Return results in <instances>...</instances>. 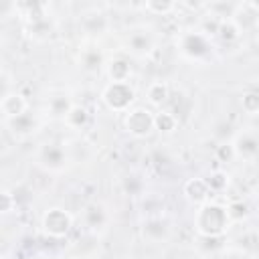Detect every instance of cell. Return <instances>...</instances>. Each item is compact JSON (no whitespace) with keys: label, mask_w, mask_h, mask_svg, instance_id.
Listing matches in <instances>:
<instances>
[{"label":"cell","mask_w":259,"mask_h":259,"mask_svg":"<svg viewBox=\"0 0 259 259\" xmlns=\"http://www.w3.org/2000/svg\"><path fill=\"white\" fill-rule=\"evenodd\" d=\"M12 210H16V194H12L10 190H2L0 194V212L2 214H10Z\"/></svg>","instance_id":"cell-19"},{"label":"cell","mask_w":259,"mask_h":259,"mask_svg":"<svg viewBox=\"0 0 259 259\" xmlns=\"http://www.w3.org/2000/svg\"><path fill=\"white\" fill-rule=\"evenodd\" d=\"M0 109H2V115H4L6 121L18 119V117L26 115V111H28V99L22 93H18V91H8L2 97Z\"/></svg>","instance_id":"cell-5"},{"label":"cell","mask_w":259,"mask_h":259,"mask_svg":"<svg viewBox=\"0 0 259 259\" xmlns=\"http://www.w3.org/2000/svg\"><path fill=\"white\" fill-rule=\"evenodd\" d=\"M146 97L152 105H164L170 97V85L166 81H154V83L148 85Z\"/></svg>","instance_id":"cell-11"},{"label":"cell","mask_w":259,"mask_h":259,"mask_svg":"<svg viewBox=\"0 0 259 259\" xmlns=\"http://www.w3.org/2000/svg\"><path fill=\"white\" fill-rule=\"evenodd\" d=\"M227 212H229L231 223H241L243 219H247L249 206H247L243 200H231V202L227 204Z\"/></svg>","instance_id":"cell-17"},{"label":"cell","mask_w":259,"mask_h":259,"mask_svg":"<svg viewBox=\"0 0 259 259\" xmlns=\"http://www.w3.org/2000/svg\"><path fill=\"white\" fill-rule=\"evenodd\" d=\"M101 101L107 109L125 113L132 109V103L136 101V89L130 83H107L101 91Z\"/></svg>","instance_id":"cell-2"},{"label":"cell","mask_w":259,"mask_h":259,"mask_svg":"<svg viewBox=\"0 0 259 259\" xmlns=\"http://www.w3.org/2000/svg\"><path fill=\"white\" fill-rule=\"evenodd\" d=\"M237 156L241 158H255L259 154V136L253 132H243L237 136V140L233 142Z\"/></svg>","instance_id":"cell-9"},{"label":"cell","mask_w":259,"mask_h":259,"mask_svg":"<svg viewBox=\"0 0 259 259\" xmlns=\"http://www.w3.org/2000/svg\"><path fill=\"white\" fill-rule=\"evenodd\" d=\"M180 49L184 51V55L198 59L208 51V42H206V36L202 32H186L180 38Z\"/></svg>","instance_id":"cell-7"},{"label":"cell","mask_w":259,"mask_h":259,"mask_svg":"<svg viewBox=\"0 0 259 259\" xmlns=\"http://www.w3.org/2000/svg\"><path fill=\"white\" fill-rule=\"evenodd\" d=\"M123 127L134 138H148L154 132V113L148 107H132L123 115Z\"/></svg>","instance_id":"cell-4"},{"label":"cell","mask_w":259,"mask_h":259,"mask_svg":"<svg viewBox=\"0 0 259 259\" xmlns=\"http://www.w3.org/2000/svg\"><path fill=\"white\" fill-rule=\"evenodd\" d=\"M65 123L69 125V127H73V130H83L87 123H89V111H87V107H83V105H73V109L67 113V117H65Z\"/></svg>","instance_id":"cell-12"},{"label":"cell","mask_w":259,"mask_h":259,"mask_svg":"<svg viewBox=\"0 0 259 259\" xmlns=\"http://www.w3.org/2000/svg\"><path fill=\"white\" fill-rule=\"evenodd\" d=\"M180 259H188V257H180Z\"/></svg>","instance_id":"cell-24"},{"label":"cell","mask_w":259,"mask_h":259,"mask_svg":"<svg viewBox=\"0 0 259 259\" xmlns=\"http://www.w3.org/2000/svg\"><path fill=\"white\" fill-rule=\"evenodd\" d=\"M63 259H83V257H79V255H65Z\"/></svg>","instance_id":"cell-22"},{"label":"cell","mask_w":259,"mask_h":259,"mask_svg":"<svg viewBox=\"0 0 259 259\" xmlns=\"http://www.w3.org/2000/svg\"><path fill=\"white\" fill-rule=\"evenodd\" d=\"M241 107H243V111L249 113V115L259 113V91H247V93L241 97Z\"/></svg>","instance_id":"cell-18"},{"label":"cell","mask_w":259,"mask_h":259,"mask_svg":"<svg viewBox=\"0 0 259 259\" xmlns=\"http://www.w3.org/2000/svg\"><path fill=\"white\" fill-rule=\"evenodd\" d=\"M237 156V152H235V146L229 142V144H221V146H217V150H214V158L219 160V162H231L233 158Z\"/></svg>","instance_id":"cell-20"},{"label":"cell","mask_w":259,"mask_h":259,"mask_svg":"<svg viewBox=\"0 0 259 259\" xmlns=\"http://www.w3.org/2000/svg\"><path fill=\"white\" fill-rule=\"evenodd\" d=\"M206 184L210 188V192H223L229 186V174L223 170H214L210 172V176L206 178Z\"/></svg>","instance_id":"cell-16"},{"label":"cell","mask_w":259,"mask_h":259,"mask_svg":"<svg viewBox=\"0 0 259 259\" xmlns=\"http://www.w3.org/2000/svg\"><path fill=\"white\" fill-rule=\"evenodd\" d=\"M255 198H257V200H259V182H257V184H255Z\"/></svg>","instance_id":"cell-23"},{"label":"cell","mask_w":259,"mask_h":259,"mask_svg":"<svg viewBox=\"0 0 259 259\" xmlns=\"http://www.w3.org/2000/svg\"><path fill=\"white\" fill-rule=\"evenodd\" d=\"M184 196L186 200H190L192 204H204L210 198V188L206 184V178H188L184 182Z\"/></svg>","instance_id":"cell-6"},{"label":"cell","mask_w":259,"mask_h":259,"mask_svg":"<svg viewBox=\"0 0 259 259\" xmlns=\"http://www.w3.org/2000/svg\"><path fill=\"white\" fill-rule=\"evenodd\" d=\"M40 229L49 239H63L73 229V214L61 206H51L40 217Z\"/></svg>","instance_id":"cell-3"},{"label":"cell","mask_w":259,"mask_h":259,"mask_svg":"<svg viewBox=\"0 0 259 259\" xmlns=\"http://www.w3.org/2000/svg\"><path fill=\"white\" fill-rule=\"evenodd\" d=\"M73 105L75 103H71V99L67 97V95H57V97H53L51 101H49V111L55 115V117H67V113L73 109Z\"/></svg>","instance_id":"cell-15"},{"label":"cell","mask_w":259,"mask_h":259,"mask_svg":"<svg viewBox=\"0 0 259 259\" xmlns=\"http://www.w3.org/2000/svg\"><path fill=\"white\" fill-rule=\"evenodd\" d=\"M178 125V119L170 111H158L154 113V130L160 134H172Z\"/></svg>","instance_id":"cell-13"},{"label":"cell","mask_w":259,"mask_h":259,"mask_svg":"<svg viewBox=\"0 0 259 259\" xmlns=\"http://www.w3.org/2000/svg\"><path fill=\"white\" fill-rule=\"evenodd\" d=\"M241 32H243V30H241V26L233 20V16L221 18L217 36H219L223 42H235V40H239V38H241Z\"/></svg>","instance_id":"cell-10"},{"label":"cell","mask_w":259,"mask_h":259,"mask_svg":"<svg viewBox=\"0 0 259 259\" xmlns=\"http://www.w3.org/2000/svg\"><path fill=\"white\" fill-rule=\"evenodd\" d=\"M144 6L154 16H168V14H172L178 8V4L172 2V0H148Z\"/></svg>","instance_id":"cell-14"},{"label":"cell","mask_w":259,"mask_h":259,"mask_svg":"<svg viewBox=\"0 0 259 259\" xmlns=\"http://www.w3.org/2000/svg\"><path fill=\"white\" fill-rule=\"evenodd\" d=\"M231 219L227 212V206L214 200H206L200 204L194 212V229L200 237L206 239H217L223 237L231 229Z\"/></svg>","instance_id":"cell-1"},{"label":"cell","mask_w":259,"mask_h":259,"mask_svg":"<svg viewBox=\"0 0 259 259\" xmlns=\"http://www.w3.org/2000/svg\"><path fill=\"white\" fill-rule=\"evenodd\" d=\"M247 6H249L253 12H257V14H259V0H249V2H247Z\"/></svg>","instance_id":"cell-21"},{"label":"cell","mask_w":259,"mask_h":259,"mask_svg":"<svg viewBox=\"0 0 259 259\" xmlns=\"http://www.w3.org/2000/svg\"><path fill=\"white\" fill-rule=\"evenodd\" d=\"M105 71H107V77L111 79V83H130L132 63L125 57H113L107 61Z\"/></svg>","instance_id":"cell-8"}]
</instances>
